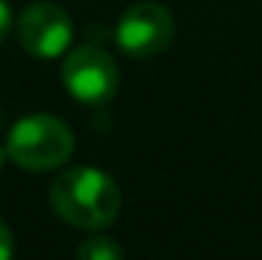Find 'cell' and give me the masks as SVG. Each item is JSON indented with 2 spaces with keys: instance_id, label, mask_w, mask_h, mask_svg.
I'll return each mask as SVG.
<instances>
[{
  "instance_id": "6",
  "label": "cell",
  "mask_w": 262,
  "mask_h": 260,
  "mask_svg": "<svg viewBox=\"0 0 262 260\" xmlns=\"http://www.w3.org/2000/svg\"><path fill=\"white\" fill-rule=\"evenodd\" d=\"M76 260H123V249L117 241L106 238V235H90L81 241Z\"/></svg>"
},
{
  "instance_id": "4",
  "label": "cell",
  "mask_w": 262,
  "mask_h": 260,
  "mask_svg": "<svg viewBox=\"0 0 262 260\" xmlns=\"http://www.w3.org/2000/svg\"><path fill=\"white\" fill-rule=\"evenodd\" d=\"M173 39V17L162 3L142 0L126 9L117 23V45L134 59H151Z\"/></svg>"
},
{
  "instance_id": "2",
  "label": "cell",
  "mask_w": 262,
  "mask_h": 260,
  "mask_svg": "<svg viewBox=\"0 0 262 260\" xmlns=\"http://www.w3.org/2000/svg\"><path fill=\"white\" fill-rule=\"evenodd\" d=\"M73 132L53 115H26L6 137V157L26 171H53L73 157Z\"/></svg>"
},
{
  "instance_id": "8",
  "label": "cell",
  "mask_w": 262,
  "mask_h": 260,
  "mask_svg": "<svg viewBox=\"0 0 262 260\" xmlns=\"http://www.w3.org/2000/svg\"><path fill=\"white\" fill-rule=\"evenodd\" d=\"M9 31H11V11H9V6L0 0V42L9 36Z\"/></svg>"
},
{
  "instance_id": "5",
  "label": "cell",
  "mask_w": 262,
  "mask_h": 260,
  "mask_svg": "<svg viewBox=\"0 0 262 260\" xmlns=\"http://www.w3.org/2000/svg\"><path fill=\"white\" fill-rule=\"evenodd\" d=\"M17 39L31 56L56 59L67 51L73 39V20L61 6L39 0L31 3L17 20Z\"/></svg>"
},
{
  "instance_id": "7",
  "label": "cell",
  "mask_w": 262,
  "mask_h": 260,
  "mask_svg": "<svg viewBox=\"0 0 262 260\" xmlns=\"http://www.w3.org/2000/svg\"><path fill=\"white\" fill-rule=\"evenodd\" d=\"M14 257V238H11V230L0 221V260H11Z\"/></svg>"
},
{
  "instance_id": "1",
  "label": "cell",
  "mask_w": 262,
  "mask_h": 260,
  "mask_svg": "<svg viewBox=\"0 0 262 260\" xmlns=\"http://www.w3.org/2000/svg\"><path fill=\"white\" fill-rule=\"evenodd\" d=\"M51 207L76 230H103L120 213V188L98 168H70L51 185Z\"/></svg>"
},
{
  "instance_id": "9",
  "label": "cell",
  "mask_w": 262,
  "mask_h": 260,
  "mask_svg": "<svg viewBox=\"0 0 262 260\" xmlns=\"http://www.w3.org/2000/svg\"><path fill=\"white\" fill-rule=\"evenodd\" d=\"M3 159H6V148H0V168H3Z\"/></svg>"
},
{
  "instance_id": "3",
  "label": "cell",
  "mask_w": 262,
  "mask_h": 260,
  "mask_svg": "<svg viewBox=\"0 0 262 260\" xmlns=\"http://www.w3.org/2000/svg\"><path fill=\"white\" fill-rule=\"evenodd\" d=\"M61 84L81 104H106L117 95L120 70L103 48L84 45L67 53L61 65Z\"/></svg>"
}]
</instances>
